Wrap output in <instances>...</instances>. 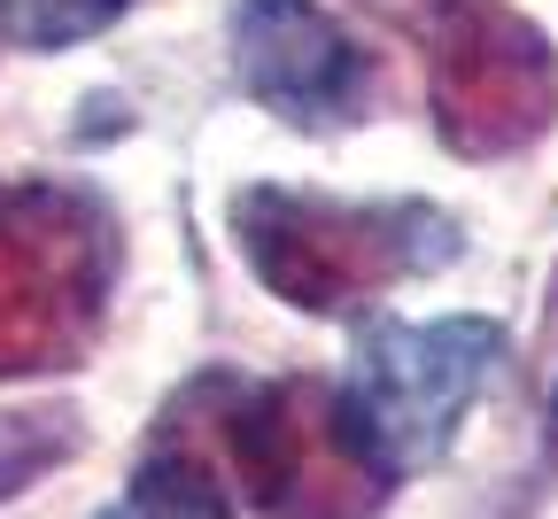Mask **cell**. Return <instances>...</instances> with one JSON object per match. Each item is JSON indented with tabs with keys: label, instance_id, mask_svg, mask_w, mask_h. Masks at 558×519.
<instances>
[{
	"label": "cell",
	"instance_id": "6da1fadb",
	"mask_svg": "<svg viewBox=\"0 0 558 519\" xmlns=\"http://www.w3.org/2000/svg\"><path fill=\"white\" fill-rule=\"evenodd\" d=\"M226 233L256 287L303 318H357L403 279H435L465 256V226L442 202H349L288 179H248L226 202Z\"/></svg>",
	"mask_w": 558,
	"mask_h": 519
},
{
	"label": "cell",
	"instance_id": "7a4b0ae2",
	"mask_svg": "<svg viewBox=\"0 0 558 519\" xmlns=\"http://www.w3.org/2000/svg\"><path fill=\"white\" fill-rule=\"evenodd\" d=\"M124 279V226L86 179L0 171V381L78 373Z\"/></svg>",
	"mask_w": 558,
	"mask_h": 519
},
{
	"label": "cell",
	"instance_id": "3957f363",
	"mask_svg": "<svg viewBox=\"0 0 558 519\" xmlns=\"http://www.w3.org/2000/svg\"><path fill=\"white\" fill-rule=\"evenodd\" d=\"M171 411L202 419L226 442V466L264 519H380L396 496V481L349 434L341 388L318 373L288 381L202 373L186 396H171Z\"/></svg>",
	"mask_w": 558,
	"mask_h": 519
},
{
	"label": "cell",
	"instance_id": "277c9868",
	"mask_svg": "<svg viewBox=\"0 0 558 519\" xmlns=\"http://www.w3.org/2000/svg\"><path fill=\"white\" fill-rule=\"evenodd\" d=\"M427 55V117L458 164H505L558 117V47L512 0H357Z\"/></svg>",
	"mask_w": 558,
	"mask_h": 519
},
{
	"label": "cell",
	"instance_id": "5b68a950",
	"mask_svg": "<svg viewBox=\"0 0 558 519\" xmlns=\"http://www.w3.org/2000/svg\"><path fill=\"white\" fill-rule=\"evenodd\" d=\"M497 364H505V326L497 318H473V311L373 318L357 334L349 381H341L349 434L365 442V458L388 481H403L418 466H442L465 411L497 381Z\"/></svg>",
	"mask_w": 558,
	"mask_h": 519
},
{
	"label": "cell",
	"instance_id": "8992f818",
	"mask_svg": "<svg viewBox=\"0 0 558 519\" xmlns=\"http://www.w3.org/2000/svg\"><path fill=\"white\" fill-rule=\"evenodd\" d=\"M226 47L241 94L288 132H341L373 117V55L318 0H233Z\"/></svg>",
	"mask_w": 558,
	"mask_h": 519
},
{
	"label": "cell",
	"instance_id": "52a82bcc",
	"mask_svg": "<svg viewBox=\"0 0 558 519\" xmlns=\"http://www.w3.org/2000/svg\"><path fill=\"white\" fill-rule=\"evenodd\" d=\"M94 519H233L218 473L194 458V442L163 434L148 458L132 466V481L117 488V504H101Z\"/></svg>",
	"mask_w": 558,
	"mask_h": 519
},
{
	"label": "cell",
	"instance_id": "ba28073f",
	"mask_svg": "<svg viewBox=\"0 0 558 519\" xmlns=\"http://www.w3.org/2000/svg\"><path fill=\"white\" fill-rule=\"evenodd\" d=\"M78 450H86V411L78 403H16V411H0V504H16L32 481H47Z\"/></svg>",
	"mask_w": 558,
	"mask_h": 519
},
{
	"label": "cell",
	"instance_id": "9c48e42d",
	"mask_svg": "<svg viewBox=\"0 0 558 519\" xmlns=\"http://www.w3.org/2000/svg\"><path fill=\"white\" fill-rule=\"evenodd\" d=\"M132 9H140V0H0V39H16L32 55H54V47L101 39Z\"/></svg>",
	"mask_w": 558,
	"mask_h": 519
},
{
	"label": "cell",
	"instance_id": "30bf717a",
	"mask_svg": "<svg viewBox=\"0 0 558 519\" xmlns=\"http://www.w3.org/2000/svg\"><path fill=\"white\" fill-rule=\"evenodd\" d=\"M543 349L558 364V271H550V311H543ZM550 419H558V373H550Z\"/></svg>",
	"mask_w": 558,
	"mask_h": 519
}]
</instances>
